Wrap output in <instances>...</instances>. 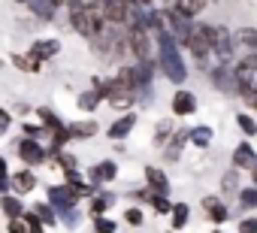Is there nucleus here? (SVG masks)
<instances>
[{"mask_svg":"<svg viewBox=\"0 0 257 233\" xmlns=\"http://www.w3.org/2000/svg\"><path fill=\"white\" fill-rule=\"evenodd\" d=\"M251 103H254V106H257V97H254V100H251Z\"/></svg>","mask_w":257,"mask_h":233,"instance_id":"obj_49","label":"nucleus"},{"mask_svg":"<svg viewBox=\"0 0 257 233\" xmlns=\"http://www.w3.org/2000/svg\"><path fill=\"white\" fill-rule=\"evenodd\" d=\"M10 191V176H0V194Z\"/></svg>","mask_w":257,"mask_h":233,"instance_id":"obj_44","label":"nucleus"},{"mask_svg":"<svg viewBox=\"0 0 257 233\" xmlns=\"http://www.w3.org/2000/svg\"><path fill=\"white\" fill-rule=\"evenodd\" d=\"M7 233H28L25 218H22V215H19V218H10V221H7Z\"/></svg>","mask_w":257,"mask_h":233,"instance_id":"obj_37","label":"nucleus"},{"mask_svg":"<svg viewBox=\"0 0 257 233\" xmlns=\"http://www.w3.org/2000/svg\"><path fill=\"white\" fill-rule=\"evenodd\" d=\"M58 52H61V43H58V40H37V43L31 46V55L40 58V61H49V58H55Z\"/></svg>","mask_w":257,"mask_h":233,"instance_id":"obj_16","label":"nucleus"},{"mask_svg":"<svg viewBox=\"0 0 257 233\" xmlns=\"http://www.w3.org/2000/svg\"><path fill=\"white\" fill-rule=\"evenodd\" d=\"M206 4H209V0H167V10H173L176 16L191 22V19H197L206 10Z\"/></svg>","mask_w":257,"mask_h":233,"instance_id":"obj_8","label":"nucleus"},{"mask_svg":"<svg viewBox=\"0 0 257 233\" xmlns=\"http://www.w3.org/2000/svg\"><path fill=\"white\" fill-rule=\"evenodd\" d=\"M109 103L115 109H127V106L134 103V91H115V94H109Z\"/></svg>","mask_w":257,"mask_h":233,"instance_id":"obj_31","label":"nucleus"},{"mask_svg":"<svg viewBox=\"0 0 257 233\" xmlns=\"http://www.w3.org/2000/svg\"><path fill=\"white\" fill-rule=\"evenodd\" d=\"M16 152H19V158H22L28 167H40V164L46 161V149H43V146H40L34 137H25V140H19Z\"/></svg>","mask_w":257,"mask_h":233,"instance_id":"obj_6","label":"nucleus"},{"mask_svg":"<svg viewBox=\"0 0 257 233\" xmlns=\"http://www.w3.org/2000/svg\"><path fill=\"white\" fill-rule=\"evenodd\" d=\"M112 203H115V197H112V194H97V197L91 200V215H94V218H97V215H103Z\"/></svg>","mask_w":257,"mask_h":233,"instance_id":"obj_29","label":"nucleus"},{"mask_svg":"<svg viewBox=\"0 0 257 233\" xmlns=\"http://www.w3.org/2000/svg\"><path fill=\"white\" fill-rule=\"evenodd\" d=\"M124 221L134 224V227H140V224H143V212H140V209H127V212H124Z\"/></svg>","mask_w":257,"mask_h":233,"instance_id":"obj_40","label":"nucleus"},{"mask_svg":"<svg viewBox=\"0 0 257 233\" xmlns=\"http://www.w3.org/2000/svg\"><path fill=\"white\" fill-rule=\"evenodd\" d=\"M10 188L19 194H31V191H37V176L31 170H19L16 176H10Z\"/></svg>","mask_w":257,"mask_h":233,"instance_id":"obj_12","label":"nucleus"},{"mask_svg":"<svg viewBox=\"0 0 257 233\" xmlns=\"http://www.w3.org/2000/svg\"><path fill=\"white\" fill-rule=\"evenodd\" d=\"M55 161L61 164V170H64V173L76 170V158H73V155H67V152H55Z\"/></svg>","mask_w":257,"mask_h":233,"instance_id":"obj_36","label":"nucleus"},{"mask_svg":"<svg viewBox=\"0 0 257 233\" xmlns=\"http://www.w3.org/2000/svg\"><path fill=\"white\" fill-rule=\"evenodd\" d=\"M0 209H4V215H10V218H19V215L25 212L22 200H19V197H10V194L0 197Z\"/></svg>","mask_w":257,"mask_h":233,"instance_id":"obj_24","label":"nucleus"},{"mask_svg":"<svg viewBox=\"0 0 257 233\" xmlns=\"http://www.w3.org/2000/svg\"><path fill=\"white\" fill-rule=\"evenodd\" d=\"M221 194L224 197H236L239 194V170H227L221 179Z\"/></svg>","mask_w":257,"mask_h":233,"instance_id":"obj_23","label":"nucleus"},{"mask_svg":"<svg viewBox=\"0 0 257 233\" xmlns=\"http://www.w3.org/2000/svg\"><path fill=\"white\" fill-rule=\"evenodd\" d=\"M115 176H118V167H115V161H100V164H94V167H91V182H94V185L112 182Z\"/></svg>","mask_w":257,"mask_h":233,"instance_id":"obj_14","label":"nucleus"},{"mask_svg":"<svg viewBox=\"0 0 257 233\" xmlns=\"http://www.w3.org/2000/svg\"><path fill=\"white\" fill-rule=\"evenodd\" d=\"M134 128H137V115H134V112H127V115H121V119L109 128V140H115V143H118V140H124L127 134H131Z\"/></svg>","mask_w":257,"mask_h":233,"instance_id":"obj_13","label":"nucleus"},{"mask_svg":"<svg viewBox=\"0 0 257 233\" xmlns=\"http://www.w3.org/2000/svg\"><path fill=\"white\" fill-rule=\"evenodd\" d=\"M94 233H115V221L97 215V218H94Z\"/></svg>","mask_w":257,"mask_h":233,"instance_id":"obj_35","label":"nucleus"},{"mask_svg":"<svg viewBox=\"0 0 257 233\" xmlns=\"http://www.w3.org/2000/svg\"><path fill=\"white\" fill-rule=\"evenodd\" d=\"M76 191L70 188V185H52L49 188V206L55 209V212H64V209H73L76 206Z\"/></svg>","mask_w":257,"mask_h":233,"instance_id":"obj_7","label":"nucleus"},{"mask_svg":"<svg viewBox=\"0 0 257 233\" xmlns=\"http://www.w3.org/2000/svg\"><path fill=\"white\" fill-rule=\"evenodd\" d=\"M16 4H28V0H16Z\"/></svg>","mask_w":257,"mask_h":233,"instance_id":"obj_48","label":"nucleus"},{"mask_svg":"<svg viewBox=\"0 0 257 233\" xmlns=\"http://www.w3.org/2000/svg\"><path fill=\"white\" fill-rule=\"evenodd\" d=\"M149 203H152L161 215H167V212L173 209V206H170V200H167V194H152V197H149Z\"/></svg>","mask_w":257,"mask_h":233,"instance_id":"obj_34","label":"nucleus"},{"mask_svg":"<svg viewBox=\"0 0 257 233\" xmlns=\"http://www.w3.org/2000/svg\"><path fill=\"white\" fill-rule=\"evenodd\" d=\"M239 206L242 209H254L257 206V188H239Z\"/></svg>","mask_w":257,"mask_h":233,"instance_id":"obj_30","label":"nucleus"},{"mask_svg":"<svg viewBox=\"0 0 257 233\" xmlns=\"http://www.w3.org/2000/svg\"><path fill=\"white\" fill-rule=\"evenodd\" d=\"M134 4H137V7H149V4H152V0H134Z\"/></svg>","mask_w":257,"mask_h":233,"instance_id":"obj_47","label":"nucleus"},{"mask_svg":"<svg viewBox=\"0 0 257 233\" xmlns=\"http://www.w3.org/2000/svg\"><path fill=\"white\" fill-rule=\"evenodd\" d=\"M185 46H188V52L194 55V61H200L203 67H209V64H212V49H209V40H206L203 25H194V28L188 31Z\"/></svg>","mask_w":257,"mask_h":233,"instance_id":"obj_4","label":"nucleus"},{"mask_svg":"<svg viewBox=\"0 0 257 233\" xmlns=\"http://www.w3.org/2000/svg\"><path fill=\"white\" fill-rule=\"evenodd\" d=\"M28 4H31V13L37 16V19H43V22H52V16H55V4H52V0H28Z\"/></svg>","mask_w":257,"mask_h":233,"instance_id":"obj_20","label":"nucleus"},{"mask_svg":"<svg viewBox=\"0 0 257 233\" xmlns=\"http://www.w3.org/2000/svg\"><path fill=\"white\" fill-rule=\"evenodd\" d=\"M197 109V97L191 91H176L173 94V112L179 115V119H185V115H194Z\"/></svg>","mask_w":257,"mask_h":233,"instance_id":"obj_10","label":"nucleus"},{"mask_svg":"<svg viewBox=\"0 0 257 233\" xmlns=\"http://www.w3.org/2000/svg\"><path fill=\"white\" fill-rule=\"evenodd\" d=\"M37 115H40V119H43V125H46V128H52V131H58V128H61V122H58V115H55L52 109H37Z\"/></svg>","mask_w":257,"mask_h":233,"instance_id":"obj_33","label":"nucleus"},{"mask_svg":"<svg viewBox=\"0 0 257 233\" xmlns=\"http://www.w3.org/2000/svg\"><path fill=\"white\" fill-rule=\"evenodd\" d=\"M239 233H257V218H245V221H239Z\"/></svg>","mask_w":257,"mask_h":233,"instance_id":"obj_41","label":"nucleus"},{"mask_svg":"<svg viewBox=\"0 0 257 233\" xmlns=\"http://www.w3.org/2000/svg\"><path fill=\"white\" fill-rule=\"evenodd\" d=\"M236 125H239V131H242L245 137H254V134H257V122L251 119V115H245V112L236 115Z\"/></svg>","mask_w":257,"mask_h":233,"instance_id":"obj_32","label":"nucleus"},{"mask_svg":"<svg viewBox=\"0 0 257 233\" xmlns=\"http://www.w3.org/2000/svg\"><path fill=\"white\" fill-rule=\"evenodd\" d=\"M170 215H173V230H182V227L188 224V215H191V209H188V203H173Z\"/></svg>","mask_w":257,"mask_h":233,"instance_id":"obj_25","label":"nucleus"},{"mask_svg":"<svg viewBox=\"0 0 257 233\" xmlns=\"http://www.w3.org/2000/svg\"><path fill=\"white\" fill-rule=\"evenodd\" d=\"M215 233H218V230H215Z\"/></svg>","mask_w":257,"mask_h":233,"instance_id":"obj_50","label":"nucleus"},{"mask_svg":"<svg viewBox=\"0 0 257 233\" xmlns=\"http://www.w3.org/2000/svg\"><path fill=\"white\" fill-rule=\"evenodd\" d=\"M257 164V155L251 149V143H239L233 152V170H251Z\"/></svg>","mask_w":257,"mask_h":233,"instance_id":"obj_11","label":"nucleus"},{"mask_svg":"<svg viewBox=\"0 0 257 233\" xmlns=\"http://www.w3.org/2000/svg\"><path fill=\"white\" fill-rule=\"evenodd\" d=\"M233 43L236 46H245L248 52H257V31L254 28H239L236 37H233Z\"/></svg>","mask_w":257,"mask_h":233,"instance_id":"obj_22","label":"nucleus"},{"mask_svg":"<svg viewBox=\"0 0 257 233\" xmlns=\"http://www.w3.org/2000/svg\"><path fill=\"white\" fill-rule=\"evenodd\" d=\"M233 79H236V94H242V97H248V100L257 97V52L245 55V58L236 64Z\"/></svg>","mask_w":257,"mask_h":233,"instance_id":"obj_2","label":"nucleus"},{"mask_svg":"<svg viewBox=\"0 0 257 233\" xmlns=\"http://www.w3.org/2000/svg\"><path fill=\"white\" fill-rule=\"evenodd\" d=\"M212 82L224 91V94H236V79H233V70L227 64H215L212 67Z\"/></svg>","mask_w":257,"mask_h":233,"instance_id":"obj_9","label":"nucleus"},{"mask_svg":"<svg viewBox=\"0 0 257 233\" xmlns=\"http://www.w3.org/2000/svg\"><path fill=\"white\" fill-rule=\"evenodd\" d=\"M10 125H13V115H10L7 109H0V134L10 131Z\"/></svg>","mask_w":257,"mask_h":233,"instance_id":"obj_42","label":"nucleus"},{"mask_svg":"<svg viewBox=\"0 0 257 233\" xmlns=\"http://www.w3.org/2000/svg\"><path fill=\"white\" fill-rule=\"evenodd\" d=\"M251 176H254V188H257V164L251 167Z\"/></svg>","mask_w":257,"mask_h":233,"instance_id":"obj_46","label":"nucleus"},{"mask_svg":"<svg viewBox=\"0 0 257 233\" xmlns=\"http://www.w3.org/2000/svg\"><path fill=\"white\" fill-rule=\"evenodd\" d=\"M13 67H19L22 73H40L43 61H40V58H34L31 52H25V55H13Z\"/></svg>","mask_w":257,"mask_h":233,"instance_id":"obj_18","label":"nucleus"},{"mask_svg":"<svg viewBox=\"0 0 257 233\" xmlns=\"http://www.w3.org/2000/svg\"><path fill=\"white\" fill-rule=\"evenodd\" d=\"M146 182H149V191H155V194H170V179L164 176V170L146 167Z\"/></svg>","mask_w":257,"mask_h":233,"instance_id":"obj_15","label":"nucleus"},{"mask_svg":"<svg viewBox=\"0 0 257 233\" xmlns=\"http://www.w3.org/2000/svg\"><path fill=\"white\" fill-rule=\"evenodd\" d=\"M185 143H188V131H176V134H173V140H170V146L164 149L167 161H179V155H182Z\"/></svg>","mask_w":257,"mask_h":233,"instance_id":"obj_19","label":"nucleus"},{"mask_svg":"<svg viewBox=\"0 0 257 233\" xmlns=\"http://www.w3.org/2000/svg\"><path fill=\"white\" fill-rule=\"evenodd\" d=\"M0 176H10V173H7V161H4V158H0Z\"/></svg>","mask_w":257,"mask_h":233,"instance_id":"obj_45","label":"nucleus"},{"mask_svg":"<svg viewBox=\"0 0 257 233\" xmlns=\"http://www.w3.org/2000/svg\"><path fill=\"white\" fill-rule=\"evenodd\" d=\"M100 100H103V97H100L97 91H85V94H79V100H76V103H79V109H82V112H94V109L100 106Z\"/></svg>","mask_w":257,"mask_h":233,"instance_id":"obj_26","label":"nucleus"},{"mask_svg":"<svg viewBox=\"0 0 257 233\" xmlns=\"http://www.w3.org/2000/svg\"><path fill=\"white\" fill-rule=\"evenodd\" d=\"M67 134H70V140H88V137L97 134V122H79V125H70Z\"/></svg>","mask_w":257,"mask_h":233,"instance_id":"obj_21","label":"nucleus"},{"mask_svg":"<svg viewBox=\"0 0 257 233\" xmlns=\"http://www.w3.org/2000/svg\"><path fill=\"white\" fill-rule=\"evenodd\" d=\"M188 140H194L197 149H206L212 143V128H194V131H188Z\"/></svg>","mask_w":257,"mask_h":233,"instance_id":"obj_27","label":"nucleus"},{"mask_svg":"<svg viewBox=\"0 0 257 233\" xmlns=\"http://www.w3.org/2000/svg\"><path fill=\"white\" fill-rule=\"evenodd\" d=\"M203 209L209 212V218L215 221V224H224L227 218H230V212H227V206L218 200V197H203Z\"/></svg>","mask_w":257,"mask_h":233,"instance_id":"obj_17","label":"nucleus"},{"mask_svg":"<svg viewBox=\"0 0 257 233\" xmlns=\"http://www.w3.org/2000/svg\"><path fill=\"white\" fill-rule=\"evenodd\" d=\"M25 137H40V125H25Z\"/></svg>","mask_w":257,"mask_h":233,"instance_id":"obj_43","label":"nucleus"},{"mask_svg":"<svg viewBox=\"0 0 257 233\" xmlns=\"http://www.w3.org/2000/svg\"><path fill=\"white\" fill-rule=\"evenodd\" d=\"M203 31H206L212 58L218 64H230V58H233V37H230V31L224 25H203Z\"/></svg>","mask_w":257,"mask_h":233,"instance_id":"obj_3","label":"nucleus"},{"mask_svg":"<svg viewBox=\"0 0 257 233\" xmlns=\"http://www.w3.org/2000/svg\"><path fill=\"white\" fill-rule=\"evenodd\" d=\"M34 215L40 218V224H58V212H55L49 203H37V206H34Z\"/></svg>","mask_w":257,"mask_h":233,"instance_id":"obj_28","label":"nucleus"},{"mask_svg":"<svg viewBox=\"0 0 257 233\" xmlns=\"http://www.w3.org/2000/svg\"><path fill=\"white\" fill-rule=\"evenodd\" d=\"M58 215H64V224H67V227H76V224H79V212H76V206H73V209H64V212H58Z\"/></svg>","mask_w":257,"mask_h":233,"instance_id":"obj_39","label":"nucleus"},{"mask_svg":"<svg viewBox=\"0 0 257 233\" xmlns=\"http://www.w3.org/2000/svg\"><path fill=\"white\" fill-rule=\"evenodd\" d=\"M170 131H173V125H170V122H161V125H158V134H155V143H158V146H164Z\"/></svg>","mask_w":257,"mask_h":233,"instance_id":"obj_38","label":"nucleus"},{"mask_svg":"<svg viewBox=\"0 0 257 233\" xmlns=\"http://www.w3.org/2000/svg\"><path fill=\"white\" fill-rule=\"evenodd\" d=\"M127 46L137 55V61H152V43H149V31L140 25H131V34H127Z\"/></svg>","mask_w":257,"mask_h":233,"instance_id":"obj_5","label":"nucleus"},{"mask_svg":"<svg viewBox=\"0 0 257 233\" xmlns=\"http://www.w3.org/2000/svg\"><path fill=\"white\" fill-rule=\"evenodd\" d=\"M158 64L164 70V76L176 85H182L188 79V67L179 55V43L170 37V34H158Z\"/></svg>","mask_w":257,"mask_h":233,"instance_id":"obj_1","label":"nucleus"}]
</instances>
